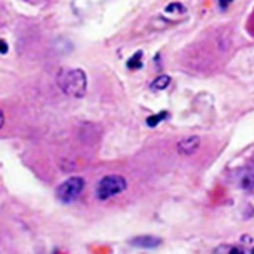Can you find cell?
<instances>
[{
	"mask_svg": "<svg viewBox=\"0 0 254 254\" xmlns=\"http://www.w3.org/2000/svg\"><path fill=\"white\" fill-rule=\"evenodd\" d=\"M57 86L66 96L82 98L87 92V76L83 69H62L57 74Z\"/></svg>",
	"mask_w": 254,
	"mask_h": 254,
	"instance_id": "cell-1",
	"label": "cell"
},
{
	"mask_svg": "<svg viewBox=\"0 0 254 254\" xmlns=\"http://www.w3.org/2000/svg\"><path fill=\"white\" fill-rule=\"evenodd\" d=\"M165 11L166 12H170V14H173V12H185L186 11V7L184 6L183 4H180V2H171L170 5H168V6L165 7Z\"/></svg>",
	"mask_w": 254,
	"mask_h": 254,
	"instance_id": "cell-9",
	"label": "cell"
},
{
	"mask_svg": "<svg viewBox=\"0 0 254 254\" xmlns=\"http://www.w3.org/2000/svg\"><path fill=\"white\" fill-rule=\"evenodd\" d=\"M141 57H143V52L138 51L127 61V67L130 69H139L143 67V62H141Z\"/></svg>",
	"mask_w": 254,
	"mask_h": 254,
	"instance_id": "cell-8",
	"label": "cell"
},
{
	"mask_svg": "<svg viewBox=\"0 0 254 254\" xmlns=\"http://www.w3.org/2000/svg\"><path fill=\"white\" fill-rule=\"evenodd\" d=\"M84 189V179L81 176H72L64 180L56 189V197L61 203L68 205L74 202L81 196Z\"/></svg>",
	"mask_w": 254,
	"mask_h": 254,
	"instance_id": "cell-3",
	"label": "cell"
},
{
	"mask_svg": "<svg viewBox=\"0 0 254 254\" xmlns=\"http://www.w3.org/2000/svg\"><path fill=\"white\" fill-rule=\"evenodd\" d=\"M7 44L4 41V40H0V54H6L7 52Z\"/></svg>",
	"mask_w": 254,
	"mask_h": 254,
	"instance_id": "cell-11",
	"label": "cell"
},
{
	"mask_svg": "<svg viewBox=\"0 0 254 254\" xmlns=\"http://www.w3.org/2000/svg\"><path fill=\"white\" fill-rule=\"evenodd\" d=\"M26 1H30V0H26Z\"/></svg>",
	"mask_w": 254,
	"mask_h": 254,
	"instance_id": "cell-14",
	"label": "cell"
},
{
	"mask_svg": "<svg viewBox=\"0 0 254 254\" xmlns=\"http://www.w3.org/2000/svg\"><path fill=\"white\" fill-rule=\"evenodd\" d=\"M128 188L126 178L122 175H108L101 179L96 188V196L99 201H107L109 198L123 193Z\"/></svg>",
	"mask_w": 254,
	"mask_h": 254,
	"instance_id": "cell-2",
	"label": "cell"
},
{
	"mask_svg": "<svg viewBox=\"0 0 254 254\" xmlns=\"http://www.w3.org/2000/svg\"><path fill=\"white\" fill-rule=\"evenodd\" d=\"M4 122H5V117H4V112L0 109V129L2 128V126H4Z\"/></svg>",
	"mask_w": 254,
	"mask_h": 254,
	"instance_id": "cell-12",
	"label": "cell"
},
{
	"mask_svg": "<svg viewBox=\"0 0 254 254\" xmlns=\"http://www.w3.org/2000/svg\"><path fill=\"white\" fill-rule=\"evenodd\" d=\"M201 145V139L197 135H191L181 139L178 143V151L183 155H192L198 150Z\"/></svg>",
	"mask_w": 254,
	"mask_h": 254,
	"instance_id": "cell-4",
	"label": "cell"
},
{
	"mask_svg": "<svg viewBox=\"0 0 254 254\" xmlns=\"http://www.w3.org/2000/svg\"><path fill=\"white\" fill-rule=\"evenodd\" d=\"M171 82V77L168 76V74H161L158 78L154 79L150 84V89L154 92L164 91L165 88H168V86Z\"/></svg>",
	"mask_w": 254,
	"mask_h": 254,
	"instance_id": "cell-6",
	"label": "cell"
},
{
	"mask_svg": "<svg viewBox=\"0 0 254 254\" xmlns=\"http://www.w3.org/2000/svg\"><path fill=\"white\" fill-rule=\"evenodd\" d=\"M251 253H254V248H253V250H252V251H251Z\"/></svg>",
	"mask_w": 254,
	"mask_h": 254,
	"instance_id": "cell-13",
	"label": "cell"
},
{
	"mask_svg": "<svg viewBox=\"0 0 254 254\" xmlns=\"http://www.w3.org/2000/svg\"><path fill=\"white\" fill-rule=\"evenodd\" d=\"M253 180H254V179L251 178V176H246V178L243 179V181H242L243 188H245V189H250L251 186L253 185Z\"/></svg>",
	"mask_w": 254,
	"mask_h": 254,
	"instance_id": "cell-10",
	"label": "cell"
},
{
	"mask_svg": "<svg viewBox=\"0 0 254 254\" xmlns=\"http://www.w3.org/2000/svg\"><path fill=\"white\" fill-rule=\"evenodd\" d=\"M166 118H168V112L161 111L160 113L158 114H151V116L146 119V124H148L150 128H155L156 126H159V124L163 121H165Z\"/></svg>",
	"mask_w": 254,
	"mask_h": 254,
	"instance_id": "cell-7",
	"label": "cell"
},
{
	"mask_svg": "<svg viewBox=\"0 0 254 254\" xmlns=\"http://www.w3.org/2000/svg\"><path fill=\"white\" fill-rule=\"evenodd\" d=\"M130 246L136 248H143V250H155L161 245V240L154 236H139L129 241Z\"/></svg>",
	"mask_w": 254,
	"mask_h": 254,
	"instance_id": "cell-5",
	"label": "cell"
}]
</instances>
